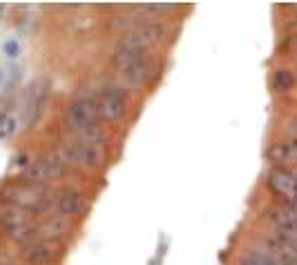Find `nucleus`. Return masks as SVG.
<instances>
[{"label": "nucleus", "mask_w": 297, "mask_h": 265, "mask_svg": "<svg viewBox=\"0 0 297 265\" xmlns=\"http://www.w3.org/2000/svg\"><path fill=\"white\" fill-rule=\"evenodd\" d=\"M293 83H295L293 74H288V71H284V69L275 71V76H273V85H275L277 92H288V89L293 87Z\"/></svg>", "instance_id": "nucleus-15"}, {"label": "nucleus", "mask_w": 297, "mask_h": 265, "mask_svg": "<svg viewBox=\"0 0 297 265\" xmlns=\"http://www.w3.org/2000/svg\"><path fill=\"white\" fill-rule=\"evenodd\" d=\"M89 207V201L85 196V192L74 187V185H67L56 192V214L67 218L74 216H83Z\"/></svg>", "instance_id": "nucleus-10"}, {"label": "nucleus", "mask_w": 297, "mask_h": 265, "mask_svg": "<svg viewBox=\"0 0 297 265\" xmlns=\"http://www.w3.org/2000/svg\"><path fill=\"white\" fill-rule=\"evenodd\" d=\"M67 167H83V170H96L105 163V147L103 143H89V140L67 136L56 143L52 149Z\"/></svg>", "instance_id": "nucleus-4"}, {"label": "nucleus", "mask_w": 297, "mask_h": 265, "mask_svg": "<svg viewBox=\"0 0 297 265\" xmlns=\"http://www.w3.org/2000/svg\"><path fill=\"white\" fill-rule=\"evenodd\" d=\"M0 230H3V234L7 239L25 245L36 239L38 225L31 214L22 212L18 207L9 205V203H0Z\"/></svg>", "instance_id": "nucleus-5"}, {"label": "nucleus", "mask_w": 297, "mask_h": 265, "mask_svg": "<svg viewBox=\"0 0 297 265\" xmlns=\"http://www.w3.org/2000/svg\"><path fill=\"white\" fill-rule=\"evenodd\" d=\"M112 67H114L123 87L132 89L145 87L159 71V63L150 49L123 47V45H116L112 52Z\"/></svg>", "instance_id": "nucleus-1"}, {"label": "nucleus", "mask_w": 297, "mask_h": 265, "mask_svg": "<svg viewBox=\"0 0 297 265\" xmlns=\"http://www.w3.org/2000/svg\"><path fill=\"white\" fill-rule=\"evenodd\" d=\"M271 159L275 161V165H290L297 161V136L286 138L282 143H275L271 149Z\"/></svg>", "instance_id": "nucleus-12"}, {"label": "nucleus", "mask_w": 297, "mask_h": 265, "mask_svg": "<svg viewBox=\"0 0 297 265\" xmlns=\"http://www.w3.org/2000/svg\"><path fill=\"white\" fill-rule=\"evenodd\" d=\"M0 265H14V263H11L7 256H0Z\"/></svg>", "instance_id": "nucleus-17"}, {"label": "nucleus", "mask_w": 297, "mask_h": 265, "mask_svg": "<svg viewBox=\"0 0 297 265\" xmlns=\"http://www.w3.org/2000/svg\"><path fill=\"white\" fill-rule=\"evenodd\" d=\"M0 78H3V71H0Z\"/></svg>", "instance_id": "nucleus-19"}, {"label": "nucleus", "mask_w": 297, "mask_h": 265, "mask_svg": "<svg viewBox=\"0 0 297 265\" xmlns=\"http://www.w3.org/2000/svg\"><path fill=\"white\" fill-rule=\"evenodd\" d=\"M72 228V221L67 216H60V214H54V216H47L45 221L38 225V232L36 236H43V239H52V241H58L70 232Z\"/></svg>", "instance_id": "nucleus-11"}, {"label": "nucleus", "mask_w": 297, "mask_h": 265, "mask_svg": "<svg viewBox=\"0 0 297 265\" xmlns=\"http://www.w3.org/2000/svg\"><path fill=\"white\" fill-rule=\"evenodd\" d=\"M60 250L63 247L58 245V241L36 236L29 243L20 245V256L27 265H56L60 258Z\"/></svg>", "instance_id": "nucleus-9"}, {"label": "nucleus", "mask_w": 297, "mask_h": 265, "mask_svg": "<svg viewBox=\"0 0 297 265\" xmlns=\"http://www.w3.org/2000/svg\"><path fill=\"white\" fill-rule=\"evenodd\" d=\"M96 107L98 116L105 123H119L121 118H125L130 100H127V89L116 83H105L103 87L96 92Z\"/></svg>", "instance_id": "nucleus-7"}, {"label": "nucleus", "mask_w": 297, "mask_h": 265, "mask_svg": "<svg viewBox=\"0 0 297 265\" xmlns=\"http://www.w3.org/2000/svg\"><path fill=\"white\" fill-rule=\"evenodd\" d=\"M0 203L18 207V210L31 214V216H47L56 210V192L47 185H36L29 180H16L9 183L0 192Z\"/></svg>", "instance_id": "nucleus-3"}, {"label": "nucleus", "mask_w": 297, "mask_h": 265, "mask_svg": "<svg viewBox=\"0 0 297 265\" xmlns=\"http://www.w3.org/2000/svg\"><path fill=\"white\" fill-rule=\"evenodd\" d=\"M268 187L284 201V205H297V167L275 165L268 172Z\"/></svg>", "instance_id": "nucleus-8"}, {"label": "nucleus", "mask_w": 297, "mask_h": 265, "mask_svg": "<svg viewBox=\"0 0 297 265\" xmlns=\"http://www.w3.org/2000/svg\"><path fill=\"white\" fill-rule=\"evenodd\" d=\"M16 132H18V121H16V118L7 116L3 123H0V138H3V140L11 138Z\"/></svg>", "instance_id": "nucleus-16"}, {"label": "nucleus", "mask_w": 297, "mask_h": 265, "mask_svg": "<svg viewBox=\"0 0 297 265\" xmlns=\"http://www.w3.org/2000/svg\"><path fill=\"white\" fill-rule=\"evenodd\" d=\"M70 174V167L65 165L54 152L49 154H41V156H34V159L27 163V167L22 170V176L29 183L36 185H49L54 180H60Z\"/></svg>", "instance_id": "nucleus-6"}, {"label": "nucleus", "mask_w": 297, "mask_h": 265, "mask_svg": "<svg viewBox=\"0 0 297 265\" xmlns=\"http://www.w3.org/2000/svg\"><path fill=\"white\" fill-rule=\"evenodd\" d=\"M293 52H295V56H297V38H295V43H293Z\"/></svg>", "instance_id": "nucleus-18"}, {"label": "nucleus", "mask_w": 297, "mask_h": 265, "mask_svg": "<svg viewBox=\"0 0 297 265\" xmlns=\"http://www.w3.org/2000/svg\"><path fill=\"white\" fill-rule=\"evenodd\" d=\"M65 129L70 136L103 143L105 132L101 127V116L96 107V92L94 94H74L72 103L65 107Z\"/></svg>", "instance_id": "nucleus-2"}, {"label": "nucleus", "mask_w": 297, "mask_h": 265, "mask_svg": "<svg viewBox=\"0 0 297 265\" xmlns=\"http://www.w3.org/2000/svg\"><path fill=\"white\" fill-rule=\"evenodd\" d=\"M22 54V45L18 38H5L3 41V56L9 60H16Z\"/></svg>", "instance_id": "nucleus-14"}, {"label": "nucleus", "mask_w": 297, "mask_h": 265, "mask_svg": "<svg viewBox=\"0 0 297 265\" xmlns=\"http://www.w3.org/2000/svg\"><path fill=\"white\" fill-rule=\"evenodd\" d=\"M239 265H282L277 261V256L268 250H246L242 256H239Z\"/></svg>", "instance_id": "nucleus-13"}]
</instances>
